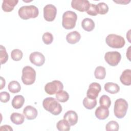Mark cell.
I'll list each match as a JSON object with an SVG mask.
<instances>
[{
    "label": "cell",
    "mask_w": 131,
    "mask_h": 131,
    "mask_svg": "<svg viewBox=\"0 0 131 131\" xmlns=\"http://www.w3.org/2000/svg\"><path fill=\"white\" fill-rule=\"evenodd\" d=\"M42 106L45 110L55 116L60 114L62 110L60 104L53 97H47L43 99Z\"/></svg>",
    "instance_id": "obj_1"
},
{
    "label": "cell",
    "mask_w": 131,
    "mask_h": 131,
    "mask_svg": "<svg viewBox=\"0 0 131 131\" xmlns=\"http://www.w3.org/2000/svg\"><path fill=\"white\" fill-rule=\"evenodd\" d=\"M18 13L21 19L27 20L37 17L39 14V10L34 5L24 6L19 9Z\"/></svg>",
    "instance_id": "obj_2"
},
{
    "label": "cell",
    "mask_w": 131,
    "mask_h": 131,
    "mask_svg": "<svg viewBox=\"0 0 131 131\" xmlns=\"http://www.w3.org/2000/svg\"><path fill=\"white\" fill-rule=\"evenodd\" d=\"M62 18V27L67 30H70L75 27L77 15L75 12L72 11H67L64 12Z\"/></svg>",
    "instance_id": "obj_3"
},
{
    "label": "cell",
    "mask_w": 131,
    "mask_h": 131,
    "mask_svg": "<svg viewBox=\"0 0 131 131\" xmlns=\"http://www.w3.org/2000/svg\"><path fill=\"white\" fill-rule=\"evenodd\" d=\"M128 103L122 98L117 99L115 102L114 113L115 116L119 118H123L126 115L128 109Z\"/></svg>",
    "instance_id": "obj_4"
},
{
    "label": "cell",
    "mask_w": 131,
    "mask_h": 131,
    "mask_svg": "<svg viewBox=\"0 0 131 131\" xmlns=\"http://www.w3.org/2000/svg\"><path fill=\"white\" fill-rule=\"evenodd\" d=\"M36 73L35 70L30 66H26L22 70L21 80L26 85H31L34 83Z\"/></svg>",
    "instance_id": "obj_5"
},
{
    "label": "cell",
    "mask_w": 131,
    "mask_h": 131,
    "mask_svg": "<svg viewBox=\"0 0 131 131\" xmlns=\"http://www.w3.org/2000/svg\"><path fill=\"white\" fill-rule=\"evenodd\" d=\"M105 42L110 47L116 49L122 48L125 43V41L122 36L114 34L108 35L105 38Z\"/></svg>",
    "instance_id": "obj_6"
},
{
    "label": "cell",
    "mask_w": 131,
    "mask_h": 131,
    "mask_svg": "<svg viewBox=\"0 0 131 131\" xmlns=\"http://www.w3.org/2000/svg\"><path fill=\"white\" fill-rule=\"evenodd\" d=\"M62 83L57 80L47 83L45 86V91L49 95H54L58 92L63 90Z\"/></svg>",
    "instance_id": "obj_7"
},
{
    "label": "cell",
    "mask_w": 131,
    "mask_h": 131,
    "mask_svg": "<svg viewBox=\"0 0 131 131\" xmlns=\"http://www.w3.org/2000/svg\"><path fill=\"white\" fill-rule=\"evenodd\" d=\"M121 59L120 53L117 51H110L105 54L104 59L111 66L115 67L118 64Z\"/></svg>",
    "instance_id": "obj_8"
},
{
    "label": "cell",
    "mask_w": 131,
    "mask_h": 131,
    "mask_svg": "<svg viewBox=\"0 0 131 131\" xmlns=\"http://www.w3.org/2000/svg\"><path fill=\"white\" fill-rule=\"evenodd\" d=\"M57 14V9L52 4H48L43 8V17L47 21H53Z\"/></svg>",
    "instance_id": "obj_9"
},
{
    "label": "cell",
    "mask_w": 131,
    "mask_h": 131,
    "mask_svg": "<svg viewBox=\"0 0 131 131\" xmlns=\"http://www.w3.org/2000/svg\"><path fill=\"white\" fill-rule=\"evenodd\" d=\"M101 90V87L99 83L97 82L91 83L86 92L87 97L91 99H96Z\"/></svg>",
    "instance_id": "obj_10"
},
{
    "label": "cell",
    "mask_w": 131,
    "mask_h": 131,
    "mask_svg": "<svg viewBox=\"0 0 131 131\" xmlns=\"http://www.w3.org/2000/svg\"><path fill=\"white\" fill-rule=\"evenodd\" d=\"M30 62L37 67L42 66L45 62V57L44 55L39 52H34L30 54L29 56Z\"/></svg>",
    "instance_id": "obj_11"
},
{
    "label": "cell",
    "mask_w": 131,
    "mask_h": 131,
    "mask_svg": "<svg viewBox=\"0 0 131 131\" xmlns=\"http://www.w3.org/2000/svg\"><path fill=\"white\" fill-rule=\"evenodd\" d=\"M90 5L89 1L87 0H73L71 2L72 7L80 12L86 11Z\"/></svg>",
    "instance_id": "obj_12"
},
{
    "label": "cell",
    "mask_w": 131,
    "mask_h": 131,
    "mask_svg": "<svg viewBox=\"0 0 131 131\" xmlns=\"http://www.w3.org/2000/svg\"><path fill=\"white\" fill-rule=\"evenodd\" d=\"M63 119L66 120L71 126L75 125L78 122V117L77 113L72 110L67 112L64 116Z\"/></svg>",
    "instance_id": "obj_13"
},
{
    "label": "cell",
    "mask_w": 131,
    "mask_h": 131,
    "mask_svg": "<svg viewBox=\"0 0 131 131\" xmlns=\"http://www.w3.org/2000/svg\"><path fill=\"white\" fill-rule=\"evenodd\" d=\"M23 114L28 120H33L36 118L38 114L37 110L31 105H27L23 110Z\"/></svg>",
    "instance_id": "obj_14"
},
{
    "label": "cell",
    "mask_w": 131,
    "mask_h": 131,
    "mask_svg": "<svg viewBox=\"0 0 131 131\" xmlns=\"http://www.w3.org/2000/svg\"><path fill=\"white\" fill-rule=\"evenodd\" d=\"M109 114L108 108L102 105L98 106L95 112L96 117L99 120H104L106 119L108 117Z\"/></svg>",
    "instance_id": "obj_15"
},
{
    "label": "cell",
    "mask_w": 131,
    "mask_h": 131,
    "mask_svg": "<svg viewBox=\"0 0 131 131\" xmlns=\"http://www.w3.org/2000/svg\"><path fill=\"white\" fill-rule=\"evenodd\" d=\"M18 3V0H4L2 5V9L5 12H10L14 9Z\"/></svg>",
    "instance_id": "obj_16"
},
{
    "label": "cell",
    "mask_w": 131,
    "mask_h": 131,
    "mask_svg": "<svg viewBox=\"0 0 131 131\" xmlns=\"http://www.w3.org/2000/svg\"><path fill=\"white\" fill-rule=\"evenodd\" d=\"M81 38V35L76 31H72L69 33L66 36L67 41L70 44H75L78 42Z\"/></svg>",
    "instance_id": "obj_17"
},
{
    "label": "cell",
    "mask_w": 131,
    "mask_h": 131,
    "mask_svg": "<svg viewBox=\"0 0 131 131\" xmlns=\"http://www.w3.org/2000/svg\"><path fill=\"white\" fill-rule=\"evenodd\" d=\"M121 82L125 85H130L131 84V70L126 69L123 71L120 77Z\"/></svg>",
    "instance_id": "obj_18"
},
{
    "label": "cell",
    "mask_w": 131,
    "mask_h": 131,
    "mask_svg": "<svg viewBox=\"0 0 131 131\" xmlns=\"http://www.w3.org/2000/svg\"><path fill=\"white\" fill-rule=\"evenodd\" d=\"M82 28L86 31L90 32L93 30L95 28L94 21L90 18H84L81 22Z\"/></svg>",
    "instance_id": "obj_19"
},
{
    "label": "cell",
    "mask_w": 131,
    "mask_h": 131,
    "mask_svg": "<svg viewBox=\"0 0 131 131\" xmlns=\"http://www.w3.org/2000/svg\"><path fill=\"white\" fill-rule=\"evenodd\" d=\"M104 88L106 92L112 94H116L120 91L119 86L117 83L113 82L106 83L104 84Z\"/></svg>",
    "instance_id": "obj_20"
},
{
    "label": "cell",
    "mask_w": 131,
    "mask_h": 131,
    "mask_svg": "<svg viewBox=\"0 0 131 131\" xmlns=\"http://www.w3.org/2000/svg\"><path fill=\"white\" fill-rule=\"evenodd\" d=\"M25 102L24 97L20 95H18L14 97L12 99L11 104L13 108L15 109L20 108Z\"/></svg>",
    "instance_id": "obj_21"
},
{
    "label": "cell",
    "mask_w": 131,
    "mask_h": 131,
    "mask_svg": "<svg viewBox=\"0 0 131 131\" xmlns=\"http://www.w3.org/2000/svg\"><path fill=\"white\" fill-rule=\"evenodd\" d=\"M10 120L13 123L16 125H20L24 122L25 117L20 113H13L10 116Z\"/></svg>",
    "instance_id": "obj_22"
},
{
    "label": "cell",
    "mask_w": 131,
    "mask_h": 131,
    "mask_svg": "<svg viewBox=\"0 0 131 131\" xmlns=\"http://www.w3.org/2000/svg\"><path fill=\"white\" fill-rule=\"evenodd\" d=\"M8 90L12 93H17L21 90V86L17 81L13 80L9 82L8 85Z\"/></svg>",
    "instance_id": "obj_23"
},
{
    "label": "cell",
    "mask_w": 131,
    "mask_h": 131,
    "mask_svg": "<svg viewBox=\"0 0 131 131\" xmlns=\"http://www.w3.org/2000/svg\"><path fill=\"white\" fill-rule=\"evenodd\" d=\"M106 75L105 68L102 66H98L96 67L94 71V76L96 79H103Z\"/></svg>",
    "instance_id": "obj_24"
},
{
    "label": "cell",
    "mask_w": 131,
    "mask_h": 131,
    "mask_svg": "<svg viewBox=\"0 0 131 131\" xmlns=\"http://www.w3.org/2000/svg\"><path fill=\"white\" fill-rule=\"evenodd\" d=\"M83 105L86 109L92 110L96 106L97 100L96 99H91L86 97L83 100Z\"/></svg>",
    "instance_id": "obj_25"
},
{
    "label": "cell",
    "mask_w": 131,
    "mask_h": 131,
    "mask_svg": "<svg viewBox=\"0 0 131 131\" xmlns=\"http://www.w3.org/2000/svg\"><path fill=\"white\" fill-rule=\"evenodd\" d=\"M71 125L64 119L59 120L56 124V127L59 131H68L70 130Z\"/></svg>",
    "instance_id": "obj_26"
},
{
    "label": "cell",
    "mask_w": 131,
    "mask_h": 131,
    "mask_svg": "<svg viewBox=\"0 0 131 131\" xmlns=\"http://www.w3.org/2000/svg\"><path fill=\"white\" fill-rule=\"evenodd\" d=\"M56 99L60 102H66L69 99V95L66 91L61 90L56 94Z\"/></svg>",
    "instance_id": "obj_27"
},
{
    "label": "cell",
    "mask_w": 131,
    "mask_h": 131,
    "mask_svg": "<svg viewBox=\"0 0 131 131\" xmlns=\"http://www.w3.org/2000/svg\"><path fill=\"white\" fill-rule=\"evenodd\" d=\"M96 9L98 14L101 15L107 13L108 11V7L107 5L103 2L98 4L96 5Z\"/></svg>",
    "instance_id": "obj_28"
},
{
    "label": "cell",
    "mask_w": 131,
    "mask_h": 131,
    "mask_svg": "<svg viewBox=\"0 0 131 131\" xmlns=\"http://www.w3.org/2000/svg\"><path fill=\"white\" fill-rule=\"evenodd\" d=\"M119 125L116 121H109L105 126V129L107 131H117L119 130Z\"/></svg>",
    "instance_id": "obj_29"
},
{
    "label": "cell",
    "mask_w": 131,
    "mask_h": 131,
    "mask_svg": "<svg viewBox=\"0 0 131 131\" xmlns=\"http://www.w3.org/2000/svg\"><path fill=\"white\" fill-rule=\"evenodd\" d=\"M23 54L22 51L19 49H14L11 53V58L14 61L20 60L23 57Z\"/></svg>",
    "instance_id": "obj_30"
},
{
    "label": "cell",
    "mask_w": 131,
    "mask_h": 131,
    "mask_svg": "<svg viewBox=\"0 0 131 131\" xmlns=\"http://www.w3.org/2000/svg\"><path fill=\"white\" fill-rule=\"evenodd\" d=\"M8 59V55L6 52V48L2 45H1L0 49V60L1 64L5 63Z\"/></svg>",
    "instance_id": "obj_31"
},
{
    "label": "cell",
    "mask_w": 131,
    "mask_h": 131,
    "mask_svg": "<svg viewBox=\"0 0 131 131\" xmlns=\"http://www.w3.org/2000/svg\"><path fill=\"white\" fill-rule=\"evenodd\" d=\"M99 104L100 105L104 106L109 108L111 105V100L110 98L107 95H102L100 98Z\"/></svg>",
    "instance_id": "obj_32"
},
{
    "label": "cell",
    "mask_w": 131,
    "mask_h": 131,
    "mask_svg": "<svg viewBox=\"0 0 131 131\" xmlns=\"http://www.w3.org/2000/svg\"><path fill=\"white\" fill-rule=\"evenodd\" d=\"M42 39L46 45H50L53 41V36L52 33L47 32L43 33L42 36Z\"/></svg>",
    "instance_id": "obj_33"
},
{
    "label": "cell",
    "mask_w": 131,
    "mask_h": 131,
    "mask_svg": "<svg viewBox=\"0 0 131 131\" xmlns=\"http://www.w3.org/2000/svg\"><path fill=\"white\" fill-rule=\"evenodd\" d=\"M86 12L90 15L96 16L98 14L96 9V5L93 4H90L89 8Z\"/></svg>",
    "instance_id": "obj_34"
},
{
    "label": "cell",
    "mask_w": 131,
    "mask_h": 131,
    "mask_svg": "<svg viewBox=\"0 0 131 131\" xmlns=\"http://www.w3.org/2000/svg\"><path fill=\"white\" fill-rule=\"evenodd\" d=\"M10 94L7 92H2L0 93V100L2 102L7 103L10 100Z\"/></svg>",
    "instance_id": "obj_35"
},
{
    "label": "cell",
    "mask_w": 131,
    "mask_h": 131,
    "mask_svg": "<svg viewBox=\"0 0 131 131\" xmlns=\"http://www.w3.org/2000/svg\"><path fill=\"white\" fill-rule=\"evenodd\" d=\"M0 130H13V128L11 127V126L8 125H4L1 126Z\"/></svg>",
    "instance_id": "obj_36"
},
{
    "label": "cell",
    "mask_w": 131,
    "mask_h": 131,
    "mask_svg": "<svg viewBox=\"0 0 131 131\" xmlns=\"http://www.w3.org/2000/svg\"><path fill=\"white\" fill-rule=\"evenodd\" d=\"M0 78H1V89L2 90L3 88L5 87L6 82H5V79H4L3 77H1Z\"/></svg>",
    "instance_id": "obj_37"
},
{
    "label": "cell",
    "mask_w": 131,
    "mask_h": 131,
    "mask_svg": "<svg viewBox=\"0 0 131 131\" xmlns=\"http://www.w3.org/2000/svg\"><path fill=\"white\" fill-rule=\"evenodd\" d=\"M114 2L115 3H118V4H123V5H126L128 3H129L130 2V1H114Z\"/></svg>",
    "instance_id": "obj_38"
},
{
    "label": "cell",
    "mask_w": 131,
    "mask_h": 131,
    "mask_svg": "<svg viewBox=\"0 0 131 131\" xmlns=\"http://www.w3.org/2000/svg\"><path fill=\"white\" fill-rule=\"evenodd\" d=\"M130 47H129V48H128V50L126 52V57H127L129 60H130Z\"/></svg>",
    "instance_id": "obj_39"
}]
</instances>
